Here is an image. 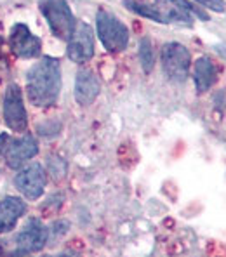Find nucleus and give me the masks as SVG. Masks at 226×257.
<instances>
[{"label": "nucleus", "mask_w": 226, "mask_h": 257, "mask_svg": "<svg viewBox=\"0 0 226 257\" xmlns=\"http://www.w3.org/2000/svg\"><path fill=\"white\" fill-rule=\"evenodd\" d=\"M63 77L59 59L44 56L26 73V96L35 106L45 108L58 101Z\"/></svg>", "instance_id": "1"}, {"label": "nucleus", "mask_w": 226, "mask_h": 257, "mask_svg": "<svg viewBox=\"0 0 226 257\" xmlns=\"http://www.w3.org/2000/svg\"><path fill=\"white\" fill-rule=\"evenodd\" d=\"M126 7L134 14L148 18L157 23H179V25H190L191 14L179 9L169 0H124Z\"/></svg>", "instance_id": "2"}, {"label": "nucleus", "mask_w": 226, "mask_h": 257, "mask_svg": "<svg viewBox=\"0 0 226 257\" xmlns=\"http://www.w3.org/2000/svg\"><path fill=\"white\" fill-rule=\"evenodd\" d=\"M96 33L106 51L120 52L129 44V28L115 14L99 9L96 14Z\"/></svg>", "instance_id": "3"}, {"label": "nucleus", "mask_w": 226, "mask_h": 257, "mask_svg": "<svg viewBox=\"0 0 226 257\" xmlns=\"http://www.w3.org/2000/svg\"><path fill=\"white\" fill-rule=\"evenodd\" d=\"M39 7L51 32L59 40H66L68 42V39H70L75 30V25H77L70 4L66 0H40Z\"/></svg>", "instance_id": "4"}, {"label": "nucleus", "mask_w": 226, "mask_h": 257, "mask_svg": "<svg viewBox=\"0 0 226 257\" xmlns=\"http://www.w3.org/2000/svg\"><path fill=\"white\" fill-rule=\"evenodd\" d=\"M160 63L165 77L176 84H183L190 77L191 68V54L183 44L167 42L162 47Z\"/></svg>", "instance_id": "5"}, {"label": "nucleus", "mask_w": 226, "mask_h": 257, "mask_svg": "<svg viewBox=\"0 0 226 257\" xmlns=\"http://www.w3.org/2000/svg\"><path fill=\"white\" fill-rule=\"evenodd\" d=\"M4 120L6 125L13 132H25L28 127V115L23 103L21 87L18 84H9L2 94Z\"/></svg>", "instance_id": "6"}, {"label": "nucleus", "mask_w": 226, "mask_h": 257, "mask_svg": "<svg viewBox=\"0 0 226 257\" xmlns=\"http://www.w3.org/2000/svg\"><path fill=\"white\" fill-rule=\"evenodd\" d=\"M94 32L84 21H77L71 37L68 39L66 54L73 63H85L94 56Z\"/></svg>", "instance_id": "7"}, {"label": "nucleus", "mask_w": 226, "mask_h": 257, "mask_svg": "<svg viewBox=\"0 0 226 257\" xmlns=\"http://www.w3.org/2000/svg\"><path fill=\"white\" fill-rule=\"evenodd\" d=\"M45 184H47V176L40 164H32L25 169H20V172L14 177L16 190L28 200H39L45 191Z\"/></svg>", "instance_id": "8"}, {"label": "nucleus", "mask_w": 226, "mask_h": 257, "mask_svg": "<svg viewBox=\"0 0 226 257\" xmlns=\"http://www.w3.org/2000/svg\"><path fill=\"white\" fill-rule=\"evenodd\" d=\"M9 47L14 56L21 59H33L42 51V42L37 35H33L32 30L25 23H16L11 28Z\"/></svg>", "instance_id": "9"}, {"label": "nucleus", "mask_w": 226, "mask_h": 257, "mask_svg": "<svg viewBox=\"0 0 226 257\" xmlns=\"http://www.w3.org/2000/svg\"><path fill=\"white\" fill-rule=\"evenodd\" d=\"M47 228L40 222V219L32 217L25 224L23 231L16 236V247L18 250L25 254H33V252L42 250L47 243Z\"/></svg>", "instance_id": "10"}, {"label": "nucleus", "mask_w": 226, "mask_h": 257, "mask_svg": "<svg viewBox=\"0 0 226 257\" xmlns=\"http://www.w3.org/2000/svg\"><path fill=\"white\" fill-rule=\"evenodd\" d=\"M39 153V143L32 134L14 139L6 151V162L11 169H21L28 160Z\"/></svg>", "instance_id": "11"}, {"label": "nucleus", "mask_w": 226, "mask_h": 257, "mask_svg": "<svg viewBox=\"0 0 226 257\" xmlns=\"http://www.w3.org/2000/svg\"><path fill=\"white\" fill-rule=\"evenodd\" d=\"M101 92V84L97 77L90 70H78L75 77V101L82 106H87L96 101V97Z\"/></svg>", "instance_id": "12"}, {"label": "nucleus", "mask_w": 226, "mask_h": 257, "mask_svg": "<svg viewBox=\"0 0 226 257\" xmlns=\"http://www.w3.org/2000/svg\"><path fill=\"white\" fill-rule=\"evenodd\" d=\"M25 212L26 203L20 196H6L0 200V235L9 233Z\"/></svg>", "instance_id": "13"}, {"label": "nucleus", "mask_w": 226, "mask_h": 257, "mask_svg": "<svg viewBox=\"0 0 226 257\" xmlns=\"http://www.w3.org/2000/svg\"><path fill=\"white\" fill-rule=\"evenodd\" d=\"M217 80V71L209 56H200L193 64V82L198 92H207Z\"/></svg>", "instance_id": "14"}, {"label": "nucleus", "mask_w": 226, "mask_h": 257, "mask_svg": "<svg viewBox=\"0 0 226 257\" xmlns=\"http://www.w3.org/2000/svg\"><path fill=\"white\" fill-rule=\"evenodd\" d=\"M139 63H141V68L145 73H152L153 66H155V52H153V45L152 40L148 37L139 40Z\"/></svg>", "instance_id": "15"}, {"label": "nucleus", "mask_w": 226, "mask_h": 257, "mask_svg": "<svg viewBox=\"0 0 226 257\" xmlns=\"http://www.w3.org/2000/svg\"><path fill=\"white\" fill-rule=\"evenodd\" d=\"M169 2H172L174 6H178L179 9H183V11H186L188 14H195V16H198L200 20H209V18L205 16V14L202 13L200 9H198L195 4H191V2H188V0H169Z\"/></svg>", "instance_id": "16"}, {"label": "nucleus", "mask_w": 226, "mask_h": 257, "mask_svg": "<svg viewBox=\"0 0 226 257\" xmlns=\"http://www.w3.org/2000/svg\"><path fill=\"white\" fill-rule=\"evenodd\" d=\"M198 6L205 7V9L212 11V13H224L226 11V4L224 0H195Z\"/></svg>", "instance_id": "17"}, {"label": "nucleus", "mask_w": 226, "mask_h": 257, "mask_svg": "<svg viewBox=\"0 0 226 257\" xmlns=\"http://www.w3.org/2000/svg\"><path fill=\"white\" fill-rule=\"evenodd\" d=\"M7 141H9V136H7V134H0V157H2L4 150H6Z\"/></svg>", "instance_id": "18"}, {"label": "nucleus", "mask_w": 226, "mask_h": 257, "mask_svg": "<svg viewBox=\"0 0 226 257\" xmlns=\"http://www.w3.org/2000/svg\"><path fill=\"white\" fill-rule=\"evenodd\" d=\"M216 51L219 52V56H223V58L226 59V44H224V42L217 44V45H216Z\"/></svg>", "instance_id": "19"}, {"label": "nucleus", "mask_w": 226, "mask_h": 257, "mask_svg": "<svg viewBox=\"0 0 226 257\" xmlns=\"http://www.w3.org/2000/svg\"><path fill=\"white\" fill-rule=\"evenodd\" d=\"M28 254H25V252H21V250H16V252H13V254H9V255H6V257H26Z\"/></svg>", "instance_id": "20"}, {"label": "nucleus", "mask_w": 226, "mask_h": 257, "mask_svg": "<svg viewBox=\"0 0 226 257\" xmlns=\"http://www.w3.org/2000/svg\"><path fill=\"white\" fill-rule=\"evenodd\" d=\"M44 257H51V255H44Z\"/></svg>", "instance_id": "21"}]
</instances>
